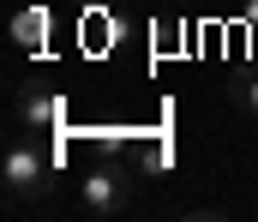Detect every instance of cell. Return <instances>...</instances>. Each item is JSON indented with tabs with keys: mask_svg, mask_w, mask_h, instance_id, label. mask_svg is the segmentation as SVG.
I'll use <instances>...</instances> for the list:
<instances>
[{
	"mask_svg": "<svg viewBox=\"0 0 258 222\" xmlns=\"http://www.w3.org/2000/svg\"><path fill=\"white\" fill-rule=\"evenodd\" d=\"M42 36H48V12H42V6H24V12L12 18V42H24V48H42Z\"/></svg>",
	"mask_w": 258,
	"mask_h": 222,
	"instance_id": "5",
	"label": "cell"
},
{
	"mask_svg": "<svg viewBox=\"0 0 258 222\" xmlns=\"http://www.w3.org/2000/svg\"><path fill=\"white\" fill-rule=\"evenodd\" d=\"M228 102H234L240 120L258 126V72H234V78H228Z\"/></svg>",
	"mask_w": 258,
	"mask_h": 222,
	"instance_id": "4",
	"label": "cell"
},
{
	"mask_svg": "<svg viewBox=\"0 0 258 222\" xmlns=\"http://www.w3.org/2000/svg\"><path fill=\"white\" fill-rule=\"evenodd\" d=\"M240 24H246V30H258V0H246V6H240Z\"/></svg>",
	"mask_w": 258,
	"mask_h": 222,
	"instance_id": "6",
	"label": "cell"
},
{
	"mask_svg": "<svg viewBox=\"0 0 258 222\" xmlns=\"http://www.w3.org/2000/svg\"><path fill=\"white\" fill-rule=\"evenodd\" d=\"M126 204H132V168L126 162H96L90 174H84V192H78V210L90 222H114V216H126Z\"/></svg>",
	"mask_w": 258,
	"mask_h": 222,
	"instance_id": "2",
	"label": "cell"
},
{
	"mask_svg": "<svg viewBox=\"0 0 258 222\" xmlns=\"http://www.w3.org/2000/svg\"><path fill=\"white\" fill-rule=\"evenodd\" d=\"M12 120H18V132H60L66 108L54 90H36V84H18L12 90Z\"/></svg>",
	"mask_w": 258,
	"mask_h": 222,
	"instance_id": "3",
	"label": "cell"
},
{
	"mask_svg": "<svg viewBox=\"0 0 258 222\" xmlns=\"http://www.w3.org/2000/svg\"><path fill=\"white\" fill-rule=\"evenodd\" d=\"M42 132H18L6 156H0V180H6V198H12V210L18 204H42L48 192H54V156L36 144Z\"/></svg>",
	"mask_w": 258,
	"mask_h": 222,
	"instance_id": "1",
	"label": "cell"
}]
</instances>
